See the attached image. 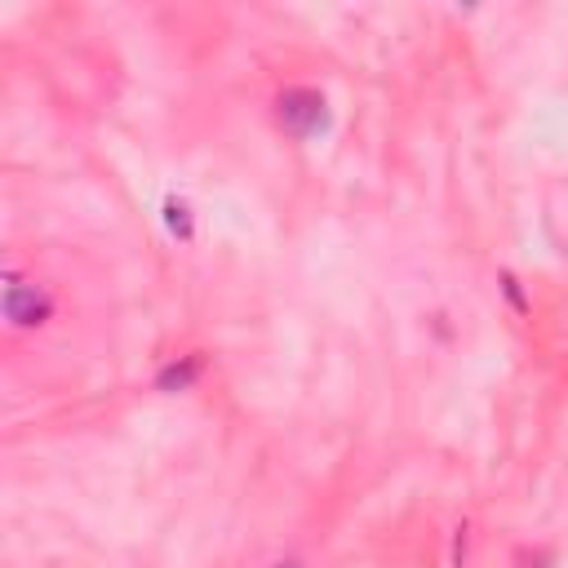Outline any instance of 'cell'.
Instances as JSON below:
<instances>
[{
	"mask_svg": "<svg viewBox=\"0 0 568 568\" xmlns=\"http://www.w3.org/2000/svg\"><path fill=\"white\" fill-rule=\"evenodd\" d=\"M49 311H53V302H49L44 288H36V284H18V280L4 288V320L31 328V324H44Z\"/></svg>",
	"mask_w": 568,
	"mask_h": 568,
	"instance_id": "7a4b0ae2",
	"label": "cell"
},
{
	"mask_svg": "<svg viewBox=\"0 0 568 568\" xmlns=\"http://www.w3.org/2000/svg\"><path fill=\"white\" fill-rule=\"evenodd\" d=\"M275 115H280V124L288 133L311 138V133H320L328 124V102H324L320 89H284L275 98Z\"/></svg>",
	"mask_w": 568,
	"mask_h": 568,
	"instance_id": "6da1fadb",
	"label": "cell"
},
{
	"mask_svg": "<svg viewBox=\"0 0 568 568\" xmlns=\"http://www.w3.org/2000/svg\"><path fill=\"white\" fill-rule=\"evenodd\" d=\"M164 222H169V231H173V235L191 240V209H186L182 200H169V204H164Z\"/></svg>",
	"mask_w": 568,
	"mask_h": 568,
	"instance_id": "277c9868",
	"label": "cell"
},
{
	"mask_svg": "<svg viewBox=\"0 0 568 568\" xmlns=\"http://www.w3.org/2000/svg\"><path fill=\"white\" fill-rule=\"evenodd\" d=\"M195 373H200V359H182V364H169V368H160L155 386H160V390H186V386L195 382Z\"/></svg>",
	"mask_w": 568,
	"mask_h": 568,
	"instance_id": "3957f363",
	"label": "cell"
}]
</instances>
